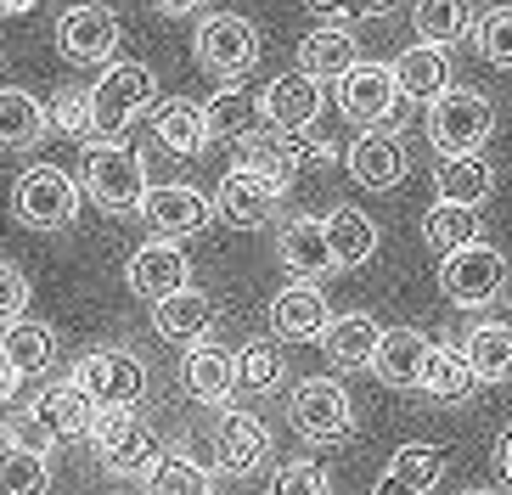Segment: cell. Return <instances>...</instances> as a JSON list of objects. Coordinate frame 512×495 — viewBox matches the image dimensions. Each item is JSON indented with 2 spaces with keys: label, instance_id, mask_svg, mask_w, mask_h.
I'll return each mask as SVG.
<instances>
[{
  "label": "cell",
  "instance_id": "19",
  "mask_svg": "<svg viewBox=\"0 0 512 495\" xmlns=\"http://www.w3.org/2000/svg\"><path fill=\"white\" fill-rule=\"evenodd\" d=\"M332 321V304L316 282H287L271 299V332L287 344H321V332Z\"/></svg>",
  "mask_w": 512,
  "mask_h": 495
},
{
  "label": "cell",
  "instance_id": "27",
  "mask_svg": "<svg viewBox=\"0 0 512 495\" xmlns=\"http://www.w3.org/2000/svg\"><path fill=\"white\" fill-rule=\"evenodd\" d=\"M361 62V45H355V34L349 29H338V23H321V29H310L299 40V74H310V79H344L349 68Z\"/></svg>",
  "mask_w": 512,
  "mask_h": 495
},
{
  "label": "cell",
  "instance_id": "41",
  "mask_svg": "<svg viewBox=\"0 0 512 495\" xmlns=\"http://www.w3.org/2000/svg\"><path fill=\"white\" fill-rule=\"evenodd\" d=\"M389 473L394 479H406L417 495H434L439 479H445V450L439 445H400L389 456Z\"/></svg>",
  "mask_w": 512,
  "mask_h": 495
},
{
  "label": "cell",
  "instance_id": "50",
  "mask_svg": "<svg viewBox=\"0 0 512 495\" xmlns=\"http://www.w3.org/2000/svg\"><path fill=\"white\" fill-rule=\"evenodd\" d=\"M496 467H501V479L512 484V428H507V434L496 439Z\"/></svg>",
  "mask_w": 512,
  "mask_h": 495
},
{
  "label": "cell",
  "instance_id": "17",
  "mask_svg": "<svg viewBox=\"0 0 512 495\" xmlns=\"http://www.w3.org/2000/svg\"><path fill=\"white\" fill-rule=\"evenodd\" d=\"M141 214H147L152 237L175 242V237H197V231L209 225L214 203H209L203 192H197V186L175 180V186H152V192H147V203H141Z\"/></svg>",
  "mask_w": 512,
  "mask_h": 495
},
{
  "label": "cell",
  "instance_id": "12",
  "mask_svg": "<svg viewBox=\"0 0 512 495\" xmlns=\"http://www.w3.org/2000/svg\"><path fill=\"white\" fill-rule=\"evenodd\" d=\"M57 51L79 68H107L119 57V12L102 0H79L57 17Z\"/></svg>",
  "mask_w": 512,
  "mask_h": 495
},
{
  "label": "cell",
  "instance_id": "40",
  "mask_svg": "<svg viewBox=\"0 0 512 495\" xmlns=\"http://www.w3.org/2000/svg\"><path fill=\"white\" fill-rule=\"evenodd\" d=\"M282 377H287V366H282V349H276V344L254 338V344L237 349V389L276 394V389H282Z\"/></svg>",
  "mask_w": 512,
  "mask_h": 495
},
{
  "label": "cell",
  "instance_id": "28",
  "mask_svg": "<svg viewBox=\"0 0 512 495\" xmlns=\"http://www.w3.org/2000/svg\"><path fill=\"white\" fill-rule=\"evenodd\" d=\"M209 327H214V304L203 299V293H169V299H158L152 304V332L164 338V344H203L209 338Z\"/></svg>",
  "mask_w": 512,
  "mask_h": 495
},
{
  "label": "cell",
  "instance_id": "44",
  "mask_svg": "<svg viewBox=\"0 0 512 495\" xmlns=\"http://www.w3.org/2000/svg\"><path fill=\"white\" fill-rule=\"evenodd\" d=\"M271 495H332V479H327V467L316 462H282V473L271 479Z\"/></svg>",
  "mask_w": 512,
  "mask_h": 495
},
{
  "label": "cell",
  "instance_id": "23",
  "mask_svg": "<svg viewBox=\"0 0 512 495\" xmlns=\"http://www.w3.org/2000/svg\"><path fill=\"white\" fill-rule=\"evenodd\" d=\"M428 349H434V344H428V332H417V327H383L377 355H372L377 383H389V389H417Z\"/></svg>",
  "mask_w": 512,
  "mask_h": 495
},
{
  "label": "cell",
  "instance_id": "46",
  "mask_svg": "<svg viewBox=\"0 0 512 495\" xmlns=\"http://www.w3.org/2000/svg\"><path fill=\"white\" fill-rule=\"evenodd\" d=\"M304 6L316 17H332V23H338V17H383V12H394L400 0H304Z\"/></svg>",
  "mask_w": 512,
  "mask_h": 495
},
{
  "label": "cell",
  "instance_id": "9",
  "mask_svg": "<svg viewBox=\"0 0 512 495\" xmlns=\"http://www.w3.org/2000/svg\"><path fill=\"white\" fill-rule=\"evenodd\" d=\"M287 417H293V428L310 445H338V439L355 434V400L332 377H304L293 389V400H287Z\"/></svg>",
  "mask_w": 512,
  "mask_h": 495
},
{
  "label": "cell",
  "instance_id": "6",
  "mask_svg": "<svg viewBox=\"0 0 512 495\" xmlns=\"http://www.w3.org/2000/svg\"><path fill=\"white\" fill-rule=\"evenodd\" d=\"M12 214L29 231H62L79 214V180L57 164H29L12 186Z\"/></svg>",
  "mask_w": 512,
  "mask_h": 495
},
{
  "label": "cell",
  "instance_id": "10",
  "mask_svg": "<svg viewBox=\"0 0 512 495\" xmlns=\"http://www.w3.org/2000/svg\"><path fill=\"white\" fill-rule=\"evenodd\" d=\"M338 107L355 130H400V90H394L389 62H355L338 79Z\"/></svg>",
  "mask_w": 512,
  "mask_h": 495
},
{
  "label": "cell",
  "instance_id": "36",
  "mask_svg": "<svg viewBox=\"0 0 512 495\" xmlns=\"http://www.w3.org/2000/svg\"><path fill=\"white\" fill-rule=\"evenodd\" d=\"M417 389L434 394V400H445V405H456V400H467V394L479 389V377H473V366H467V355L456 344H434L428 360H422V383Z\"/></svg>",
  "mask_w": 512,
  "mask_h": 495
},
{
  "label": "cell",
  "instance_id": "29",
  "mask_svg": "<svg viewBox=\"0 0 512 495\" xmlns=\"http://www.w3.org/2000/svg\"><path fill=\"white\" fill-rule=\"evenodd\" d=\"M51 135V113L40 96L0 85V152H29Z\"/></svg>",
  "mask_w": 512,
  "mask_h": 495
},
{
  "label": "cell",
  "instance_id": "45",
  "mask_svg": "<svg viewBox=\"0 0 512 495\" xmlns=\"http://www.w3.org/2000/svg\"><path fill=\"white\" fill-rule=\"evenodd\" d=\"M29 315V276L12 265V259H0V332L23 321Z\"/></svg>",
  "mask_w": 512,
  "mask_h": 495
},
{
  "label": "cell",
  "instance_id": "39",
  "mask_svg": "<svg viewBox=\"0 0 512 495\" xmlns=\"http://www.w3.org/2000/svg\"><path fill=\"white\" fill-rule=\"evenodd\" d=\"M0 495H51V456L0 445Z\"/></svg>",
  "mask_w": 512,
  "mask_h": 495
},
{
  "label": "cell",
  "instance_id": "7",
  "mask_svg": "<svg viewBox=\"0 0 512 495\" xmlns=\"http://www.w3.org/2000/svg\"><path fill=\"white\" fill-rule=\"evenodd\" d=\"M490 130H496V107H490L484 90H456L451 85L439 102H428V141H434V152H445V158H456V152H484Z\"/></svg>",
  "mask_w": 512,
  "mask_h": 495
},
{
  "label": "cell",
  "instance_id": "3",
  "mask_svg": "<svg viewBox=\"0 0 512 495\" xmlns=\"http://www.w3.org/2000/svg\"><path fill=\"white\" fill-rule=\"evenodd\" d=\"M68 383H74L96 411L141 405V394H147V360H141L136 349H124V344H102V349H91V355L74 360Z\"/></svg>",
  "mask_w": 512,
  "mask_h": 495
},
{
  "label": "cell",
  "instance_id": "32",
  "mask_svg": "<svg viewBox=\"0 0 512 495\" xmlns=\"http://www.w3.org/2000/svg\"><path fill=\"white\" fill-rule=\"evenodd\" d=\"M141 495H214V473L186 450H164L141 473Z\"/></svg>",
  "mask_w": 512,
  "mask_h": 495
},
{
  "label": "cell",
  "instance_id": "42",
  "mask_svg": "<svg viewBox=\"0 0 512 495\" xmlns=\"http://www.w3.org/2000/svg\"><path fill=\"white\" fill-rule=\"evenodd\" d=\"M473 40H479V57L490 62V68H507L512 74V6H490V12H479Z\"/></svg>",
  "mask_w": 512,
  "mask_h": 495
},
{
  "label": "cell",
  "instance_id": "11",
  "mask_svg": "<svg viewBox=\"0 0 512 495\" xmlns=\"http://www.w3.org/2000/svg\"><path fill=\"white\" fill-rule=\"evenodd\" d=\"M96 445V462L107 467V473H119V479H141L147 473V462L158 456L152 450V428L141 422L136 405H119V411H96L91 434H85Z\"/></svg>",
  "mask_w": 512,
  "mask_h": 495
},
{
  "label": "cell",
  "instance_id": "21",
  "mask_svg": "<svg viewBox=\"0 0 512 495\" xmlns=\"http://www.w3.org/2000/svg\"><path fill=\"white\" fill-rule=\"evenodd\" d=\"M394 90H400V102H439L445 90H451V51H439V45H411L394 57Z\"/></svg>",
  "mask_w": 512,
  "mask_h": 495
},
{
  "label": "cell",
  "instance_id": "33",
  "mask_svg": "<svg viewBox=\"0 0 512 495\" xmlns=\"http://www.w3.org/2000/svg\"><path fill=\"white\" fill-rule=\"evenodd\" d=\"M0 349L12 355L23 383H29V377H46L51 366H57V332H51L46 321H34V315H23V321H12V327L0 332Z\"/></svg>",
  "mask_w": 512,
  "mask_h": 495
},
{
  "label": "cell",
  "instance_id": "24",
  "mask_svg": "<svg viewBox=\"0 0 512 495\" xmlns=\"http://www.w3.org/2000/svg\"><path fill=\"white\" fill-rule=\"evenodd\" d=\"M377 315L366 310H349V315H332L327 332H321V349H327L332 366H344V372H372V355H377Z\"/></svg>",
  "mask_w": 512,
  "mask_h": 495
},
{
  "label": "cell",
  "instance_id": "52",
  "mask_svg": "<svg viewBox=\"0 0 512 495\" xmlns=\"http://www.w3.org/2000/svg\"><path fill=\"white\" fill-rule=\"evenodd\" d=\"M462 495H501V490H490V484H473V490H462Z\"/></svg>",
  "mask_w": 512,
  "mask_h": 495
},
{
  "label": "cell",
  "instance_id": "25",
  "mask_svg": "<svg viewBox=\"0 0 512 495\" xmlns=\"http://www.w3.org/2000/svg\"><path fill=\"white\" fill-rule=\"evenodd\" d=\"M490 192H496V164H490L484 152H456V158H439V169H434V197H439V203L479 209Z\"/></svg>",
  "mask_w": 512,
  "mask_h": 495
},
{
  "label": "cell",
  "instance_id": "5",
  "mask_svg": "<svg viewBox=\"0 0 512 495\" xmlns=\"http://www.w3.org/2000/svg\"><path fill=\"white\" fill-rule=\"evenodd\" d=\"M91 119H96V135L102 141H113V135L124 130V124L136 119V113H147L152 102H158V79H152V68L147 62H124V57H113L102 68V79H96L91 90Z\"/></svg>",
  "mask_w": 512,
  "mask_h": 495
},
{
  "label": "cell",
  "instance_id": "48",
  "mask_svg": "<svg viewBox=\"0 0 512 495\" xmlns=\"http://www.w3.org/2000/svg\"><path fill=\"white\" fill-rule=\"evenodd\" d=\"M372 495H417V490H411L406 479H394L389 467H383V473H377V484H372Z\"/></svg>",
  "mask_w": 512,
  "mask_h": 495
},
{
  "label": "cell",
  "instance_id": "8",
  "mask_svg": "<svg viewBox=\"0 0 512 495\" xmlns=\"http://www.w3.org/2000/svg\"><path fill=\"white\" fill-rule=\"evenodd\" d=\"M501 287H507V254L490 248V242H467V248L439 259V293H445L456 310H484V304H496Z\"/></svg>",
  "mask_w": 512,
  "mask_h": 495
},
{
  "label": "cell",
  "instance_id": "37",
  "mask_svg": "<svg viewBox=\"0 0 512 495\" xmlns=\"http://www.w3.org/2000/svg\"><path fill=\"white\" fill-rule=\"evenodd\" d=\"M254 124H259L254 90L226 85L203 102V130H209V141H242V135H254Z\"/></svg>",
  "mask_w": 512,
  "mask_h": 495
},
{
  "label": "cell",
  "instance_id": "26",
  "mask_svg": "<svg viewBox=\"0 0 512 495\" xmlns=\"http://www.w3.org/2000/svg\"><path fill=\"white\" fill-rule=\"evenodd\" d=\"M152 135H158V147H169L175 158H197V152L209 147V130H203V102L192 96H164V102H152Z\"/></svg>",
  "mask_w": 512,
  "mask_h": 495
},
{
  "label": "cell",
  "instance_id": "2",
  "mask_svg": "<svg viewBox=\"0 0 512 495\" xmlns=\"http://www.w3.org/2000/svg\"><path fill=\"white\" fill-rule=\"evenodd\" d=\"M85 192L96 197V209L113 214V220H130L141 214L152 180H147V158L136 147H119V141H91L85 152Z\"/></svg>",
  "mask_w": 512,
  "mask_h": 495
},
{
  "label": "cell",
  "instance_id": "30",
  "mask_svg": "<svg viewBox=\"0 0 512 495\" xmlns=\"http://www.w3.org/2000/svg\"><path fill=\"white\" fill-rule=\"evenodd\" d=\"M479 383H512V321H479L456 344Z\"/></svg>",
  "mask_w": 512,
  "mask_h": 495
},
{
  "label": "cell",
  "instance_id": "4",
  "mask_svg": "<svg viewBox=\"0 0 512 495\" xmlns=\"http://www.w3.org/2000/svg\"><path fill=\"white\" fill-rule=\"evenodd\" d=\"M259 51H265V40H259V29L242 12H203V17H197L192 57H197L203 74L242 79V74H254Z\"/></svg>",
  "mask_w": 512,
  "mask_h": 495
},
{
  "label": "cell",
  "instance_id": "34",
  "mask_svg": "<svg viewBox=\"0 0 512 495\" xmlns=\"http://www.w3.org/2000/svg\"><path fill=\"white\" fill-rule=\"evenodd\" d=\"M321 225H327V248H332V265H338V270H361L366 259L377 254V225H372V214H361V209H332Z\"/></svg>",
  "mask_w": 512,
  "mask_h": 495
},
{
  "label": "cell",
  "instance_id": "51",
  "mask_svg": "<svg viewBox=\"0 0 512 495\" xmlns=\"http://www.w3.org/2000/svg\"><path fill=\"white\" fill-rule=\"evenodd\" d=\"M23 12H34V0H0V23L6 17H23Z\"/></svg>",
  "mask_w": 512,
  "mask_h": 495
},
{
  "label": "cell",
  "instance_id": "38",
  "mask_svg": "<svg viewBox=\"0 0 512 495\" xmlns=\"http://www.w3.org/2000/svg\"><path fill=\"white\" fill-rule=\"evenodd\" d=\"M422 242L434 254H456L467 242H479V209H462V203H434L422 214Z\"/></svg>",
  "mask_w": 512,
  "mask_h": 495
},
{
  "label": "cell",
  "instance_id": "22",
  "mask_svg": "<svg viewBox=\"0 0 512 495\" xmlns=\"http://www.w3.org/2000/svg\"><path fill=\"white\" fill-rule=\"evenodd\" d=\"M181 377H186V394L197 405H231V394H237V355L203 338V344L186 349Z\"/></svg>",
  "mask_w": 512,
  "mask_h": 495
},
{
  "label": "cell",
  "instance_id": "47",
  "mask_svg": "<svg viewBox=\"0 0 512 495\" xmlns=\"http://www.w3.org/2000/svg\"><path fill=\"white\" fill-rule=\"evenodd\" d=\"M17 394H23V372L12 366V355L0 349V405H12Z\"/></svg>",
  "mask_w": 512,
  "mask_h": 495
},
{
  "label": "cell",
  "instance_id": "49",
  "mask_svg": "<svg viewBox=\"0 0 512 495\" xmlns=\"http://www.w3.org/2000/svg\"><path fill=\"white\" fill-rule=\"evenodd\" d=\"M164 17H203V0H158Z\"/></svg>",
  "mask_w": 512,
  "mask_h": 495
},
{
  "label": "cell",
  "instance_id": "31",
  "mask_svg": "<svg viewBox=\"0 0 512 495\" xmlns=\"http://www.w3.org/2000/svg\"><path fill=\"white\" fill-rule=\"evenodd\" d=\"M473 0H417L411 6V29H417V45H439V51H451V45L473 40Z\"/></svg>",
  "mask_w": 512,
  "mask_h": 495
},
{
  "label": "cell",
  "instance_id": "15",
  "mask_svg": "<svg viewBox=\"0 0 512 495\" xmlns=\"http://www.w3.org/2000/svg\"><path fill=\"white\" fill-rule=\"evenodd\" d=\"M124 282H130V293H136V299L158 304V299H169V293H186V287H192V259H186L175 242L152 237V242H141L136 254H130Z\"/></svg>",
  "mask_w": 512,
  "mask_h": 495
},
{
  "label": "cell",
  "instance_id": "16",
  "mask_svg": "<svg viewBox=\"0 0 512 495\" xmlns=\"http://www.w3.org/2000/svg\"><path fill=\"white\" fill-rule=\"evenodd\" d=\"M271 462V428L248 411H226V422L214 428V467L231 479H254Z\"/></svg>",
  "mask_w": 512,
  "mask_h": 495
},
{
  "label": "cell",
  "instance_id": "20",
  "mask_svg": "<svg viewBox=\"0 0 512 495\" xmlns=\"http://www.w3.org/2000/svg\"><path fill=\"white\" fill-rule=\"evenodd\" d=\"M276 259L287 265L293 282H321V276L338 270L332 265V248H327V225L316 214H299V220H287L276 231Z\"/></svg>",
  "mask_w": 512,
  "mask_h": 495
},
{
  "label": "cell",
  "instance_id": "43",
  "mask_svg": "<svg viewBox=\"0 0 512 495\" xmlns=\"http://www.w3.org/2000/svg\"><path fill=\"white\" fill-rule=\"evenodd\" d=\"M46 113H51V130L74 135V141H102V135H96V119H91V96H85V90L62 85L57 96H51Z\"/></svg>",
  "mask_w": 512,
  "mask_h": 495
},
{
  "label": "cell",
  "instance_id": "1",
  "mask_svg": "<svg viewBox=\"0 0 512 495\" xmlns=\"http://www.w3.org/2000/svg\"><path fill=\"white\" fill-rule=\"evenodd\" d=\"M96 422V405L74 389V383H46V389L29 400V411L6 417V445H23L34 456H51L62 439H79L91 434Z\"/></svg>",
  "mask_w": 512,
  "mask_h": 495
},
{
  "label": "cell",
  "instance_id": "35",
  "mask_svg": "<svg viewBox=\"0 0 512 495\" xmlns=\"http://www.w3.org/2000/svg\"><path fill=\"white\" fill-rule=\"evenodd\" d=\"M248 175H259L265 186H276V192L287 197V186L299 180V158H293V141L287 135H242V164Z\"/></svg>",
  "mask_w": 512,
  "mask_h": 495
},
{
  "label": "cell",
  "instance_id": "14",
  "mask_svg": "<svg viewBox=\"0 0 512 495\" xmlns=\"http://www.w3.org/2000/svg\"><path fill=\"white\" fill-rule=\"evenodd\" d=\"M321 102H327L321 79H310V74L293 68V74H276L271 85H265V96H259V119H271L276 135H304V130H316Z\"/></svg>",
  "mask_w": 512,
  "mask_h": 495
},
{
  "label": "cell",
  "instance_id": "13",
  "mask_svg": "<svg viewBox=\"0 0 512 495\" xmlns=\"http://www.w3.org/2000/svg\"><path fill=\"white\" fill-rule=\"evenodd\" d=\"M344 169L366 192H389L411 175V147L400 130H361V141L344 152Z\"/></svg>",
  "mask_w": 512,
  "mask_h": 495
},
{
  "label": "cell",
  "instance_id": "18",
  "mask_svg": "<svg viewBox=\"0 0 512 495\" xmlns=\"http://www.w3.org/2000/svg\"><path fill=\"white\" fill-rule=\"evenodd\" d=\"M276 209H282V192L265 186L259 175H248V169H226L220 192H214V214L237 231H265L276 220Z\"/></svg>",
  "mask_w": 512,
  "mask_h": 495
}]
</instances>
